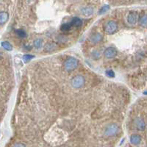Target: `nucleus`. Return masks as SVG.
<instances>
[{"mask_svg":"<svg viewBox=\"0 0 147 147\" xmlns=\"http://www.w3.org/2000/svg\"><path fill=\"white\" fill-rule=\"evenodd\" d=\"M105 31L107 32V34H113L114 32H116V30H118V24L116 21H110L105 25L104 27Z\"/></svg>","mask_w":147,"mask_h":147,"instance_id":"obj_3","label":"nucleus"},{"mask_svg":"<svg viewBox=\"0 0 147 147\" xmlns=\"http://www.w3.org/2000/svg\"><path fill=\"white\" fill-rule=\"evenodd\" d=\"M92 57L94 58L95 60H97L99 58H100L102 57V52L100 51V50H98V49H96L95 51H93L92 52Z\"/></svg>","mask_w":147,"mask_h":147,"instance_id":"obj_17","label":"nucleus"},{"mask_svg":"<svg viewBox=\"0 0 147 147\" xmlns=\"http://www.w3.org/2000/svg\"><path fill=\"white\" fill-rule=\"evenodd\" d=\"M93 13V8L91 6L82 7L81 9V14L85 17H90Z\"/></svg>","mask_w":147,"mask_h":147,"instance_id":"obj_8","label":"nucleus"},{"mask_svg":"<svg viewBox=\"0 0 147 147\" xmlns=\"http://www.w3.org/2000/svg\"><path fill=\"white\" fill-rule=\"evenodd\" d=\"M109 9H110V6L109 5H105L102 7V8L99 10V14H102L104 13L107 12L108 11Z\"/></svg>","mask_w":147,"mask_h":147,"instance_id":"obj_21","label":"nucleus"},{"mask_svg":"<svg viewBox=\"0 0 147 147\" xmlns=\"http://www.w3.org/2000/svg\"><path fill=\"white\" fill-rule=\"evenodd\" d=\"M139 24H140V26H143V27L147 26V14L144 15L139 19Z\"/></svg>","mask_w":147,"mask_h":147,"instance_id":"obj_14","label":"nucleus"},{"mask_svg":"<svg viewBox=\"0 0 147 147\" xmlns=\"http://www.w3.org/2000/svg\"><path fill=\"white\" fill-rule=\"evenodd\" d=\"M104 54H105V58L111 59V58H114L117 55V50L114 47H108L105 49Z\"/></svg>","mask_w":147,"mask_h":147,"instance_id":"obj_6","label":"nucleus"},{"mask_svg":"<svg viewBox=\"0 0 147 147\" xmlns=\"http://www.w3.org/2000/svg\"><path fill=\"white\" fill-rule=\"evenodd\" d=\"M71 26H72L71 24L66 23V24H63L61 26V27H60V29H61L62 31L63 32H68L71 30Z\"/></svg>","mask_w":147,"mask_h":147,"instance_id":"obj_18","label":"nucleus"},{"mask_svg":"<svg viewBox=\"0 0 147 147\" xmlns=\"http://www.w3.org/2000/svg\"><path fill=\"white\" fill-rule=\"evenodd\" d=\"M89 39L90 41H91L92 44H96L102 40V36L99 33H95L93 34V35H91V36L90 37Z\"/></svg>","mask_w":147,"mask_h":147,"instance_id":"obj_9","label":"nucleus"},{"mask_svg":"<svg viewBox=\"0 0 147 147\" xmlns=\"http://www.w3.org/2000/svg\"><path fill=\"white\" fill-rule=\"evenodd\" d=\"M33 58H34L33 55H31V54H25V55L23 56V60H24L26 63V62L31 60L32 59H33Z\"/></svg>","mask_w":147,"mask_h":147,"instance_id":"obj_20","label":"nucleus"},{"mask_svg":"<svg viewBox=\"0 0 147 147\" xmlns=\"http://www.w3.org/2000/svg\"><path fill=\"white\" fill-rule=\"evenodd\" d=\"M144 94L147 95V91H146V92H144Z\"/></svg>","mask_w":147,"mask_h":147,"instance_id":"obj_23","label":"nucleus"},{"mask_svg":"<svg viewBox=\"0 0 147 147\" xmlns=\"http://www.w3.org/2000/svg\"><path fill=\"white\" fill-rule=\"evenodd\" d=\"M34 46H35V47H36L37 49H39V48L42 47V46H43L42 40L40 38L36 39V40L34 41Z\"/></svg>","mask_w":147,"mask_h":147,"instance_id":"obj_19","label":"nucleus"},{"mask_svg":"<svg viewBox=\"0 0 147 147\" xmlns=\"http://www.w3.org/2000/svg\"><path fill=\"white\" fill-rule=\"evenodd\" d=\"M70 24L72 25H73V26H76V27H79V26H82V21L79 18L75 17V18H73V19L72 20Z\"/></svg>","mask_w":147,"mask_h":147,"instance_id":"obj_12","label":"nucleus"},{"mask_svg":"<svg viewBox=\"0 0 147 147\" xmlns=\"http://www.w3.org/2000/svg\"><path fill=\"white\" fill-rule=\"evenodd\" d=\"M130 142L134 145H138L141 142V137L138 134H134L130 137Z\"/></svg>","mask_w":147,"mask_h":147,"instance_id":"obj_10","label":"nucleus"},{"mask_svg":"<svg viewBox=\"0 0 147 147\" xmlns=\"http://www.w3.org/2000/svg\"><path fill=\"white\" fill-rule=\"evenodd\" d=\"M2 46L5 49H6L7 51H11L13 49V46L11 44L7 41H5V42L2 43Z\"/></svg>","mask_w":147,"mask_h":147,"instance_id":"obj_16","label":"nucleus"},{"mask_svg":"<svg viewBox=\"0 0 147 147\" xmlns=\"http://www.w3.org/2000/svg\"><path fill=\"white\" fill-rule=\"evenodd\" d=\"M15 33L17 35V36H19V38H25V37L26 36V32L24 30H21V29H19V30H16V31H15Z\"/></svg>","mask_w":147,"mask_h":147,"instance_id":"obj_15","label":"nucleus"},{"mask_svg":"<svg viewBox=\"0 0 147 147\" xmlns=\"http://www.w3.org/2000/svg\"><path fill=\"white\" fill-rule=\"evenodd\" d=\"M9 15L7 12H0V24H3L7 21Z\"/></svg>","mask_w":147,"mask_h":147,"instance_id":"obj_11","label":"nucleus"},{"mask_svg":"<svg viewBox=\"0 0 147 147\" xmlns=\"http://www.w3.org/2000/svg\"><path fill=\"white\" fill-rule=\"evenodd\" d=\"M138 13L137 12H130L127 16V21L128 23L131 25L136 24L138 21Z\"/></svg>","mask_w":147,"mask_h":147,"instance_id":"obj_5","label":"nucleus"},{"mask_svg":"<svg viewBox=\"0 0 147 147\" xmlns=\"http://www.w3.org/2000/svg\"><path fill=\"white\" fill-rule=\"evenodd\" d=\"M135 125L136 128L140 131H144L146 129V123L142 118H137L135 120Z\"/></svg>","mask_w":147,"mask_h":147,"instance_id":"obj_7","label":"nucleus"},{"mask_svg":"<svg viewBox=\"0 0 147 147\" xmlns=\"http://www.w3.org/2000/svg\"><path fill=\"white\" fill-rule=\"evenodd\" d=\"M85 84V78L82 76L78 75L74 77L72 80V85L74 88H79Z\"/></svg>","mask_w":147,"mask_h":147,"instance_id":"obj_4","label":"nucleus"},{"mask_svg":"<svg viewBox=\"0 0 147 147\" xmlns=\"http://www.w3.org/2000/svg\"><path fill=\"white\" fill-rule=\"evenodd\" d=\"M119 130H120V128L116 124H110L106 128L105 134L107 137H112L117 135Z\"/></svg>","mask_w":147,"mask_h":147,"instance_id":"obj_2","label":"nucleus"},{"mask_svg":"<svg viewBox=\"0 0 147 147\" xmlns=\"http://www.w3.org/2000/svg\"><path fill=\"white\" fill-rule=\"evenodd\" d=\"M106 75L109 77H115V73L113 70H107L106 71Z\"/></svg>","mask_w":147,"mask_h":147,"instance_id":"obj_22","label":"nucleus"},{"mask_svg":"<svg viewBox=\"0 0 147 147\" xmlns=\"http://www.w3.org/2000/svg\"><path fill=\"white\" fill-rule=\"evenodd\" d=\"M78 65H79L78 60L75 58L71 57V58H68V59H66V60L64 62L63 67L65 68V70L70 72V71H73L76 69Z\"/></svg>","mask_w":147,"mask_h":147,"instance_id":"obj_1","label":"nucleus"},{"mask_svg":"<svg viewBox=\"0 0 147 147\" xmlns=\"http://www.w3.org/2000/svg\"><path fill=\"white\" fill-rule=\"evenodd\" d=\"M55 49H56V46L54 45V44H52V43L47 44L45 46V48H44L45 51L47 52H51L54 51Z\"/></svg>","mask_w":147,"mask_h":147,"instance_id":"obj_13","label":"nucleus"}]
</instances>
